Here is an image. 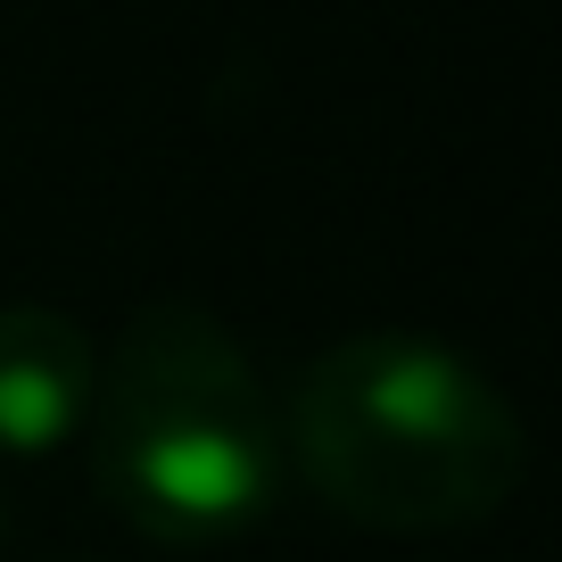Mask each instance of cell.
Returning <instances> with one entry per match:
<instances>
[{
  "label": "cell",
  "mask_w": 562,
  "mask_h": 562,
  "mask_svg": "<svg viewBox=\"0 0 562 562\" xmlns=\"http://www.w3.org/2000/svg\"><path fill=\"white\" fill-rule=\"evenodd\" d=\"M281 439L339 521L381 538L472 529L529 480L521 405L430 331L331 339L290 389Z\"/></svg>",
  "instance_id": "cell-1"
},
{
  "label": "cell",
  "mask_w": 562,
  "mask_h": 562,
  "mask_svg": "<svg viewBox=\"0 0 562 562\" xmlns=\"http://www.w3.org/2000/svg\"><path fill=\"white\" fill-rule=\"evenodd\" d=\"M83 447L100 505L182 554L248 538L290 488L281 405L248 348L191 299H149L100 348Z\"/></svg>",
  "instance_id": "cell-2"
},
{
  "label": "cell",
  "mask_w": 562,
  "mask_h": 562,
  "mask_svg": "<svg viewBox=\"0 0 562 562\" xmlns=\"http://www.w3.org/2000/svg\"><path fill=\"white\" fill-rule=\"evenodd\" d=\"M100 339L67 306H0V456H58L83 439Z\"/></svg>",
  "instance_id": "cell-3"
}]
</instances>
